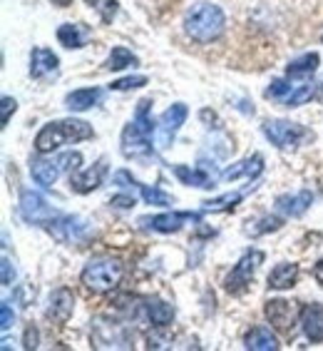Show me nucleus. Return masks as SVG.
Segmentation results:
<instances>
[{"instance_id":"nucleus-1","label":"nucleus","mask_w":323,"mask_h":351,"mask_svg":"<svg viewBox=\"0 0 323 351\" xmlns=\"http://www.w3.org/2000/svg\"><path fill=\"white\" fill-rule=\"evenodd\" d=\"M149 108H152V100H142L135 120L122 130V155L127 160H152L155 157L152 135L157 132V128L149 117Z\"/></svg>"},{"instance_id":"nucleus-2","label":"nucleus","mask_w":323,"mask_h":351,"mask_svg":"<svg viewBox=\"0 0 323 351\" xmlns=\"http://www.w3.org/2000/svg\"><path fill=\"white\" fill-rule=\"evenodd\" d=\"M227 15L214 3H196L184 13V33L196 43H211L222 38Z\"/></svg>"},{"instance_id":"nucleus-3","label":"nucleus","mask_w":323,"mask_h":351,"mask_svg":"<svg viewBox=\"0 0 323 351\" xmlns=\"http://www.w3.org/2000/svg\"><path fill=\"white\" fill-rule=\"evenodd\" d=\"M92 132V125H88L85 120H75V117H68V120H55L47 122L45 128L38 132L35 137V149L40 155H47V152H55L62 145H70V142H82L90 140Z\"/></svg>"},{"instance_id":"nucleus-4","label":"nucleus","mask_w":323,"mask_h":351,"mask_svg":"<svg viewBox=\"0 0 323 351\" xmlns=\"http://www.w3.org/2000/svg\"><path fill=\"white\" fill-rule=\"evenodd\" d=\"M122 274H125V267H122L120 259L102 257V259H92L82 269L80 279L92 291H109L122 282Z\"/></svg>"},{"instance_id":"nucleus-5","label":"nucleus","mask_w":323,"mask_h":351,"mask_svg":"<svg viewBox=\"0 0 323 351\" xmlns=\"http://www.w3.org/2000/svg\"><path fill=\"white\" fill-rule=\"evenodd\" d=\"M263 262V254L261 252H246L239 262L234 264V269L227 274V279H224V289L229 291V294H234V297H239V294H244V291L249 289L251 279H254L256 269H259V264Z\"/></svg>"},{"instance_id":"nucleus-6","label":"nucleus","mask_w":323,"mask_h":351,"mask_svg":"<svg viewBox=\"0 0 323 351\" xmlns=\"http://www.w3.org/2000/svg\"><path fill=\"white\" fill-rule=\"evenodd\" d=\"M45 227L55 242L60 244H80L90 234V224L82 217H73V215H57Z\"/></svg>"},{"instance_id":"nucleus-7","label":"nucleus","mask_w":323,"mask_h":351,"mask_svg":"<svg viewBox=\"0 0 323 351\" xmlns=\"http://www.w3.org/2000/svg\"><path fill=\"white\" fill-rule=\"evenodd\" d=\"M263 135L269 137L271 145H276L279 149H291L301 145V140L309 137L306 128L298 125V122H289V120H269L263 122Z\"/></svg>"},{"instance_id":"nucleus-8","label":"nucleus","mask_w":323,"mask_h":351,"mask_svg":"<svg viewBox=\"0 0 323 351\" xmlns=\"http://www.w3.org/2000/svg\"><path fill=\"white\" fill-rule=\"evenodd\" d=\"M263 314L269 319V324L276 331H281V334H294L298 317H301L298 306L294 302H286V299H271V302H266Z\"/></svg>"},{"instance_id":"nucleus-9","label":"nucleus","mask_w":323,"mask_h":351,"mask_svg":"<svg viewBox=\"0 0 323 351\" xmlns=\"http://www.w3.org/2000/svg\"><path fill=\"white\" fill-rule=\"evenodd\" d=\"M187 117L189 110L184 102H177V105H172L169 110L162 112L159 122H157V142H159V147H169L172 145V140L179 132V128L187 122Z\"/></svg>"},{"instance_id":"nucleus-10","label":"nucleus","mask_w":323,"mask_h":351,"mask_svg":"<svg viewBox=\"0 0 323 351\" xmlns=\"http://www.w3.org/2000/svg\"><path fill=\"white\" fill-rule=\"evenodd\" d=\"M21 215L33 224H47L50 219L57 217V210L50 207L42 195H38V192H33V189H23L21 192Z\"/></svg>"},{"instance_id":"nucleus-11","label":"nucleus","mask_w":323,"mask_h":351,"mask_svg":"<svg viewBox=\"0 0 323 351\" xmlns=\"http://www.w3.org/2000/svg\"><path fill=\"white\" fill-rule=\"evenodd\" d=\"M202 215L199 212H167V215H157V217H142L140 224L147 227L152 232H162V234H172V232H179L182 224L187 222H199Z\"/></svg>"},{"instance_id":"nucleus-12","label":"nucleus","mask_w":323,"mask_h":351,"mask_svg":"<svg viewBox=\"0 0 323 351\" xmlns=\"http://www.w3.org/2000/svg\"><path fill=\"white\" fill-rule=\"evenodd\" d=\"M73 309H75V297L73 291L60 287V289H55L47 299V306H45V317L53 322V324H65L70 317H73Z\"/></svg>"},{"instance_id":"nucleus-13","label":"nucleus","mask_w":323,"mask_h":351,"mask_svg":"<svg viewBox=\"0 0 323 351\" xmlns=\"http://www.w3.org/2000/svg\"><path fill=\"white\" fill-rule=\"evenodd\" d=\"M105 172H107V162L100 160L97 165L82 169V172H77V175H70V187H73L77 195H88V192L100 187Z\"/></svg>"},{"instance_id":"nucleus-14","label":"nucleus","mask_w":323,"mask_h":351,"mask_svg":"<svg viewBox=\"0 0 323 351\" xmlns=\"http://www.w3.org/2000/svg\"><path fill=\"white\" fill-rule=\"evenodd\" d=\"M301 326L309 341L321 344L323 341V304H306L301 309Z\"/></svg>"},{"instance_id":"nucleus-15","label":"nucleus","mask_w":323,"mask_h":351,"mask_svg":"<svg viewBox=\"0 0 323 351\" xmlns=\"http://www.w3.org/2000/svg\"><path fill=\"white\" fill-rule=\"evenodd\" d=\"M57 68H60V60H57V55H55L53 50L35 47L33 53H30V75H33L35 80H40L45 75L57 73Z\"/></svg>"},{"instance_id":"nucleus-16","label":"nucleus","mask_w":323,"mask_h":351,"mask_svg":"<svg viewBox=\"0 0 323 351\" xmlns=\"http://www.w3.org/2000/svg\"><path fill=\"white\" fill-rule=\"evenodd\" d=\"M263 172V157L261 155H251L246 157V160H242V162L231 165V167H227L222 172V180L224 182H234V180H239V177H259Z\"/></svg>"},{"instance_id":"nucleus-17","label":"nucleus","mask_w":323,"mask_h":351,"mask_svg":"<svg viewBox=\"0 0 323 351\" xmlns=\"http://www.w3.org/2000/svg\"><path fill=\"white\" fill-rule=\"evenodd\" d=\"M311 204H313V192L309 189H303L298 195H281L276 199V210L283 212L286 217H301L303 212L309 210Z\"/></svg>"},{"instance_id":"nucleus-18","label":"nucleus","mask_w":323,"mask_h":351,"mask_svg":"<svg viewBox=\"0 0 323 351\" xmlns=\"http://www.w3.org/2000/svg\"><path fill=\"white\" fill-rule=\"evenodd\" d=\"M90 35H92V30L82 23H65V25L57 27V40L65 47H75V50L88 45Z\"/></svg>"},{"instance_id":"nucleus-19","label":"nucleus","mask_w":323,"mask_h":351,"mask_svg":"<svg viewBox=\"0 0 323 351\" xmlns=\"http://www.w3.org/2000/svg\"><path fill=\"white\" fill-rule=\"evenodd\" d=\"M100 100H102L100 88H82V90H73L65 97V105H68L70 112H85V110L94 108Z\"/></svg>"},{"instance_id":"nucleus-20","label":"nucleus","mask_w":323,"mask_h":351,"mask_svg":"<svg viewBox=\"0 0 323 351\" xmlns=\"http://www.w3.org/2000/svg\"><path fill=\"white\" fill-rule=\"evenodd\" d=\"M298 282V264H289V262H283V264H276L274 269H271L269 274V287L271 289H291L294 284Z\"/></svg>"},{"instance_id":"nucleus-21","label":"nucleus","mask_w":323,"mask_h":351,"mask_svg":"<svg viewBox=\"0 0 323 351\" xmlns=\"http://www.w3.org/2000/svg\"><path fill=\"white\" fill-rule=\"evenodd\" d=\"M246 349L251 351H276L279 346V339L271 334V329H266V326H254V329L246 334Z\"/></svg>"},{"instance_id":"nucleus-22","label":"nucleus","mask_w":323,"mask_h":351,"mask_svg":"<svg viewBox=\"0 0 323 351\" xmlns=\"http://www.w3.org/2000/svg\"><path fill=\"white\" fill-rule=\"evenodd\" d=\"M144 311H147L149 322L155 326H159V329H164V326H169L175 322V306H169L167 302H162V299H147Z\"/></svg>"},{"instance_id":"nucleus-23","label":"nucleus","mask_w":323,"mask_h":351,"mask_svg":"<svg viewBox=\"0 0 323 351\" xmlns=\"http://www.w3.org/2000/svg\"><path fill=\"white\" fill-rule=\"evenodd\" d=\"M30 172H33V180L42 187H53L57 175H60L62 169L57 162H47V160H33L30 162Z\"/></svg>"},{"instance_id":"nucleus-24","label":"nucleus","mask_w":323,"mask_h":351,"mask_svg":"<svg viewBox=\"0 0 323 351\" xmlns=\"http://www.w3.org/2000/svg\"><path fill=\"white\" fill-rule=\"evenodd\" d=\"M318 62H321L318 53H306L286 65V75L289 77H309V75H313L318 70Z\"/></svg>"},{"instance_id":"nucleus-25","label":"nucleus","mask_w":323,"mask_h":351,"mask_svg":"<svg viewBox=\"0 0 323 351\" xmlns=\"http://www.w3.org/2000/svg\"><path fill=\"white\" fill-rule=\"evenodd\" d=\"M175 175L182 180V184H189V187H204V189L211 187V177H209L202 167L189 169V167H184V165H177Z\"/></svg>"},{"instance_id":"nucleus-26","label":"nucleus","mask_w":323,"mask_h":351,"mask_svg":"<svg viewBox=\"0 0 323 351\" xmlns=\"http://www.w3.org/2000/svg\"><path fill=\"white\" fill-rule=\"evenodd\" d=\"M135 68V65H140V60H137V55H132V50H127V47H122V45H117V47H112V53H109V58H107V62H105V68L107 70H125V68Z\"/></svg>"},{"instance_id":"nucleus-27","label":"nucleus","mask_w":323,"mask_h":351,"mask_svg":"<svg viewBox=\"0 0 323 351\" xmlns=\"http://www.w3.org/2000/svg\"><path fill=\"white\" fill-rule=\"evenodd\" d=\"M137 189L142 192V199L147 204H152V207H169L172 204V197L169 195H164L162 189H157V187H147V184H137Z\"/></svg>"},{"instance_id":"nucleus-28","label":"nucleus","mask_w":323,"mask_h":351,"mask_svg":"<svg viewBox=\"0 0 323 351\" xmlns=\"http://www.w3.org/2000/svg\"><path fill=\"white\" fill-rule=\"evenodd\" d=\"M313 95H316V88H313V85H301V88L294 90L283 102H286V108H301L303 102H309Z\"/></svg>"},{"instance_id":"nucleus-29","label":"nucleus","mask_w":323,"mask_h":351,"mask_svg":"<svg viewBox=\"0 0 323 351\" xmlns=\"http://www.w3.org/2000/svg\"><path fill=\"white\" fill-rule=\"evenodd\" d=\"M88 5L94 8L105 23H112V18L117 15V8H120L117 0H88Z\"/></svg>"},{"instance_id":"nucleus-30","label":"nucleus","mask_w":323,"mask_h":351,"mask_svg":"<svg viewBox=\"0 0 323 351\" xmlns=\"http://www.w3.org/2000/svg\"><path fill=\"white\" fill-rule=\"evenodd\" d=\"M147 85V77L144 75H129V77H122V80H115L109 88L122 93V90H135V88H144Z\"/></svg>"},{"instance_id":"nucleus-31","label":"nucleus","mask_w":323,"mask_h":351,"mask_svg":"<svg viewBox=\"0 0 323 351\" xmlns=\"http://www.w3.org/2000/svg\"><path fill=\"white\" fill-rule=\"evenodd\" d=\"M291 93H294V85H289L286 80H274L269 85V90H266V97H276V100L283 97V100H286Z\"/></svg>"},{"instance_id":"nucleus-32","label":"nucleus","mask_w":323,"mask_h":351,"mask_svg":"<svg viewBox=\"0 0 323 351\" xmlns=\"http://www.w3.org/2000/svg\"><path fill=\"white\" fill-rule=\"evenodd\" d=\"M57 165H60L62 172H75V169H80L82 155H80V152H65V155L57 160Z\"/></svg>"},{"instance_id":"nucleus-33","label":"nucleus","mask_w":323,"mask_h":351,"mask_svg":"<svg viewBox=\"0 0 323 351\" xmlns=\"http://www.w3.org/2000/svg\"><path fill=\"white\" fill-rule=\"evenodd\" d=\"M15 110H18V102L5 95V97L0 100V122H3V128H5L8 122H10V117L15 115Z\"/></svg>"},{"instance_id":"nucleus-34","label":"nucleus","mask_w":323,"mask_h":351,"mask_svg":"<svg viewBox=\"0 0 323 351\" xmlns=\"http://www.w3.org/2000/svg\"><path fill=\"white\" fill-rule=\"evenodd\" d=\"M242 192L239 195H227V197H219V199H214V202H204V210H219V204H231V207H236V204L242 202Z\"/></svg>"},{"instance_id":"nucleus-35","label":"nucleus","mask_w":323,"mask_h":351,"mask_svg":"<svg viewBox=\"0 0 323 351\" xmlns=\"http://www.w3.org/2000/svg\"><path fill=\"white\" fill-rule=\"evenodd\" d=\"M259 224H261V227H254V230H251L254 234H263V232H276L283 222L279 219V217H263Z\"/></svg>"},{"instance_id":"nucleus-36","label":"nucleus","mask_w":323,"mask_h":351,"mask_svg":"<svg viewBox=\"0 0 323 351\" xmlns=\"http://www.w3.org/2000/svg\"><path fill=\"white\" fill-rule=\"evenodd\" d=\"M13 322H15L13 309H10V304H8V302H3V304H0V326H3V331L10 329V326H13Z\"/></svg>"},{"instance_id":"nucleus-37","label":"nucleus","mask_w":323,"mask_h":351,"mask_svg":"<svg viewBox=\"0 0 323 351\" xmlns=\"http://www.w3.org/2000/svg\"><path fill=\"white\" fill-rule=\"evenodd\" d=\"M112 207H117V210H132V207H135V197L132 195L112 197Z\"/></svg>"},{"instance_id":"nucleus-38","label":"nucleus","mask_w":323,"mask_h":351,"mask_svg":"<svg viewBox=\"0 0 323 351\" xmlns=\"http://www.w3.org/2000/svg\"><path fill=\"white\" fill-rule=\"evenodd\" d=\"M0 267H3V284H5V287H10V284H13V279H15L13 264H10V259H8V257H3Z\"/></svg>"},{"instance_id":"nucleus-39","label":"nucleus","mask_w":323,"mask_h":351,"mask_svg":"<svg viewBox=\"0 0 323 351\" xmlns=\"http://www.w3.org/2000/svg\"><path fill=\"white\" fill-rule=\"evenodd\" d=\"M25 349H38V329L35 326H27L25 329Z\"/></svg>"},{"instance_id":"nucleus-40","label":"nucleus","mask_w":323,"mask_h":351,"mask_svg":"<svg viewBox=\"0 0 323 351\" xmlns=\"http://www.w3.org/2000/svg\"><path fill=\"white\" fill-rule=\"evenodd\" d=\"M313 279L323 287V259L321 262H316V267H313Z\"/></svg>"},{"instance_id":"nucleus-41","label":"nucleus","mask_w":323,"mask_h":351,"mask_svg":"<svg viewBox=\"0 0 323 351\" xmlns=\"http://www.w3.org/2000/svg\"><path fill=\"white\" fill-rule=\"evenodd\" d=\"M53 3H55L57 8H68L70 3H73V0H53Z\"/></svg>"},{"instance_id":"nucleus-42","label":"nucleus","mask_w":323,"mask_h":351,"mask_svg":"<svg viewBox=\"0 0 323 351\" xmlns=\"http://www.w3.org/2000/svg\"><path fill=\"white\" fill-rule=\"evenodd\" d=\"M316 97H318V100H321V102H323V82H321V88H318V93H316Z\"/></svg>"}]
</instances>
